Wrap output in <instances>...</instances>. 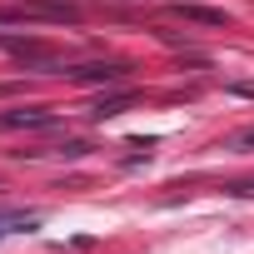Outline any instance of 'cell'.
Listing matches in <instances>:
<instances>
[{
    "label": "cell",
    "mask_w": 254,
    "mask_h": 254,
    "mask_svg": "<svg viewBox=\"0 0 254 254\" xmlns=\"http://www.w3.org/2000/svg\"><path fill=\"white\" fill-rule=\"evenodd\" d=\"M170 15L194 20V25H229V15H224V10H214V5H194V0H175Z\"/></svg>",
    "instance_id": "cell-3"
},
{
    "label": "cell",
    "mask_w": 254,
    "mask_h": 254,
    "mask_svg": "<svg viewBox=\"0 0 254 254\" xmlns=\"http://www.w3.org/2000/svg\"><path fill=\"white\" fill-rule=\"evenodd\" d=\"M130 100H135V90H120V95H100V100L90 105V115H95V120H110V115H120V110H130Z\"/></svg>",
    "instance_id": "cell-4"
},
{
    "label": "cell",
    "mask_w": 254,
    "mask_h": 254,
    "mask_svg": "<svg viewBox=\"0 0 254 254\" xmlns=\"http://www.w3.org/2000/svg\"><path fill=\"white\" fill-rule=\"evenodd\" d=\"M60 75H70L75 85H120V80H130V65L125 60H90V65H65Z\"/></svg>",
    "instance_id": "cell-1"
},
{
    "label": "cell",
    "mask_w": 254,
    "mask_h": 254,
    "mask_svg": "<svg viewBox=\"0 0 254 254\" xmlns=\"http://www.w3.org/2000/svg\"><path fill=\"white\" fill-rule=\"evenodd\" d=\"M55 155H60V160H80V155H90V145H85V140H65Z\"/></svg>",
    "instance_id": "cell-6"
},
{
    "label": "cell",
    "mask_w": 254,
    "mask_h": 254,
    "mask_svg": "<svg viewBox=\"0 0 254 254\" xmlns=\"http://www.w3.org/2000/svg\"><path fill=\"white\" fill-rule=\"evenodd\" d=\"M229 150H254V125L239 130V135H229Z\"/></svg>",
    "instance_id": "cell-7"
},
{
    "label": "cell",
    "mask_w": 254,
    "mask_h": 254,
    "mask_svg": "<svg viewBox=\"0 0 254 254\" xmlns=\"http://www.w3.org/2000/svg\"><path fill=\"white\" fill-rule=\"evenodd\" d=\"M45 125H55V110L50 105H20V110L0 115V130H45Z\"/></svg>",
    "instance_id": "cell-2"
},
{
    "label": "cell",
    "mask_w": 254,
    "mask_h": 254,
    "mask_svg": "<svg viewBox=\"0 0 254 254\" xmlns=\"http://www.w3.org/2000/svg\"><path fill=\"white\" fill-rule=\"evenodd\" d=\"M40 214L35 209H0V234H10V229H35Z\"/></svg>",
    "instance_id": "cell-5"
}]
</instances>
